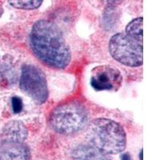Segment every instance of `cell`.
<instances>
[{
    "label": "cell",
    "mask_w": 160,
    "mask_h": 160,
    "mask_svg": "<svg viewBox=\"0 0 160 160\" xmlns=\"http://www.w3.org/2000/svg\"><path fill=\"white\" fill-rule=\"evenodd\" d=\"M19 85L21 90L37 103L42 104L48 99L46 76L43 71L36 66L26 64L22 67Z\"/></svg>",
    "instance_id": "5"
},
{
    "label": "cell",
    "mask_w": 160,
    "mask_h": 160,
    "mask_svg": "<svg viewBox=\"0 0 160 160\" xmlns=\"http://www.w3.org/2000/svg\"><path fill=\"white\" fill-rule=\"evenodd\" d=\"M71 156L73 160H111L108 155L89 144L78 145L73 150Z\"/></svg>",
    "instance_id": "9"
},
{
    "label": "cell",
    "mask_w": 160,
    "mask_h": 160,
    "mask_svg": "<svg viewBox=\"0 0 160 160\" xmlns=\"http://www.w3.org/2000/svg\"><path fill=\"white\" fill-rule=\"evenodd\" d=\"M0 10H2V9H0ZM0 15H1V13H0Z\"/></svg>",
    "instance_id": "14"
},
{
    "label": "cell",
    "mask_w": 160,
    "mask_h": 160,
    "mask_svg": "<svg viewBox=\"0 0 160 160\" xmlns=\"http://www.w3.org/2000/svg\"><path fill=\"white\" fill-rule=\"evenodd\" d=\"M89 113L78 102H69L58 105L50 115V125L57 133L71 135L88 125Z\"/></svg>",
    "instance_id": "3"
},
{
    "label": "cell",
    "mask_w": 160,
    "mask_h": 160,
    "mask_svg": "<svg viewBox=\"0 0 160 160\" xmlns=\"http://www.w3.org/2000/svg\"><path fill=\"white\" fill-rule=\"evenodd\" d=\"M30 44L37 58L49 67L63 69L71 62L69 46L58 26L50 20H38L33 25Z\"/></svg>",
    "instance_id": "1"
},
{
    "label": "cell",
    "mask_w": 160,
    "mask_h": 160,
    "mask_svg": "<svg viewBox=\"0 0 160 160\" xmlns=\"http://www.w3.org/2000/svg\"><path fill=\"white\" fill-rule=\"evenodd\" d=\"M28 137V129L20 121H11L4 126L0 138L23 142Z\"/></svg>",
    "instance_id": "8"
},
{
    "label": "cell",
    "mask_w": 160,
    "mask_h": 160,
    "mask_svg": "<svg viewBox=\"0 0 160 160\" xmlns=\"http://www.w3.org/2000/svg\"><path fill=\"white\" fill-rule=\"evenodd\" d=\"M109 51L117 62L131 68H136L142 64V45L126 35L117 33L109 41Z\"/></svg>",
    "instance_id": "4"
},
{
    "label": "cell",
    "mask_w": 160,
    "mask_h": 160,
    "mask_svg": "<svg viewBox=\"0 0 160 160\" xmlns=\"http://www.w3.org/2000/svg\"><path fill=\"white\" fill-rule=\"evenodd\" d=\"M11 104H12V109L15 113L21 112L22 109V102L21 98L18 97H14L11 99Z\"/></svg>",
    "instance_id": "12"
},
{
    "label": "cell",
    "mask_w": 160,
    "mask_h": 160,
    "mask_svg": "<svg viewBox=\"0 0 160 160\" xmlns=\"http://www.w3.org/2000/svg\"><path fill=\"white\" fill-rule=\"evenodd\" d=\"M122 82L120 71L109 65L95 67L91 71V85L96 91H116Z\"/></svg>",
    "instance_id": "6"
},
{
    "label": "cell",
    "mask_w": 160,
    "mask_h": 160,
    "mask_svg": "<svg viewBox=\"0 0 160 160\" xmlns=\"http://www.w3.org/2000/svg\"><path fill=\"white\" fill-rule=\"evenodd\" d=\"M130 156H129V155H128V154H125V155H122V160H130Z\"/></svg>",
    "instance_id": "13"
},
{
    "label": "cell",
    "mask_w": 160,
    "mask_h": 160,
    "mask_svg": "<svg viewBox=\"0 0 160 160\" xmlns=\"http://www.w3.org/2000/svg\"><path fill=\"white\" fill-rule=\"evenodd\" d=\"M10 4L12 7L17 9L22 10H35L39 8L41 4L42 3V0H29V1H25V0H17V1H9Z\"/></svg>",
    "instance_id": "11"
},
{
    "label": "cell",
    "mask_w": 160,
    "mask_h": 160,
    "mask_svg": "<svg viewBox=\"0 0 160 160\" xmlns=\"http://www.w3.org/2000/svg\"><path fill=\"white\" fill-rule=\"evenodd\" d=\"M87 139L92 146L106 155H117L126 148L127 136L122 127L108 118L93 120L88 126Z\"/></svg>",
    "instance_id": "2"
},
{
    "label": "cell",
    "mask_w": 160,
    "mask_h": 160,
    "mask_svg": "<svg viewBox=\"0 0 160 160\" xmlns=\"http://www.w3.org/2000/svg\"><path fill=\"white\" fill-rule=\"evenodd\" d=\"M142 28H143V18L142 17L137 18L129 22L126 28V35L131 39L142 45Z\"/></svg>",
    "instance_id": "10"
},
{
    "label": "cell",
    "mask_w": 160,
    "mask_h": 160,
    "mask_svg": "<svg viewBox=\"0 0 160 160\" xmlns=\"http://www.w3.org/2000/svg\"><path fill=\"white\" fill-rule=\"evenodd\" d=\"M31 152L23 142L0 138V160H30Z\"/></svg>",
    "instance_id": "7"
}]
</instances>
